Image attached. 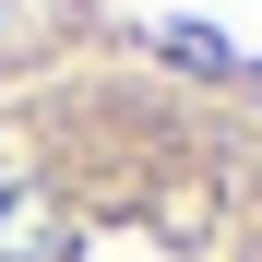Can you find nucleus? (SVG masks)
<instances>
[{
    "label": "nucleus",
    "instance_id": "2",
    "mask_svg": "<svg viewBox=\"0 0 262 262\" xmlns=\"http://www.w3.org/2000/svg\"><path fill=\"white\" fill-rule=\"evenodd\" d=\"M83 12L107 24V60L179 72L262 119V0H83Z\"/></svg>",
    "mask_w": 262,
    "mask_h": 262
},
{
    "label": "nucleus",
    "instance_id": "1",
    "mask_svg": "<svg viewBox=\"0 0 262 262\" xmlns=\"http://www.w3.org/2000/svg\"><path fill=\"white\" fill-rule=\"evenodd\" d=\"M0 262H262V119L143 60H48L0 96Z\"/></svg>",
    "mask_w": 262,
    "mask_h": 262
}]
</instances>
